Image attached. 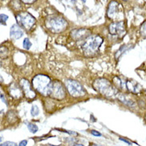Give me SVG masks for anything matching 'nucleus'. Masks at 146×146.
Masks as SVG:
<instances>
[{"label": "nucleus", "mask_w": 146, "mask_h": 146, "mask_svg": "<svg viewBox=\"0 0 146 146\" xmlns=\"http://www.w3.org/2000/svg\"><path fill=\"white\" fill-rule=\"evenodd\" d=\"M103 43V38L99 35H91L81 45L84 56L91 58L99 54V48Z\"/></svg>", "instance_id": "1"}, {"label": "nucleus", "mask_w": 146, "mask_h": 146, "mask_svg": "<svg viewBox=\"0 0 146 146\" xmlns=\"http://www.w3.org/2000/svg\"><path fill=\"white\" fill-rule=\"evenodd\" d=\"M92 87L98 93L107 99H112L116 97L118 93L117 89L113 86V84L104 78L95 80L93 82Z\"/></svg>", "instance_id": "2"}, {"label": "nucleus", "mask_w": 146, "mask_h": 146, "mask_svg": "<svg viewBox=\"0 0 146 146\" xmlns=\"http://www.w3.org/2000/svg\"><path fill=\"white\" fill-rule=\"evenodd\" d=\"M51 82V78L48 76L44 74H38L33 78L32 86L36 92L39 93L41 95L48 96V92Z\"/></svg>", "instance_id": "3"}, {"label": "nucleus", "mask_w": 146, "mask_h": 146, "mask_svg": "<svg viewBox=\"0 0 146 146\" xmlns=\"http://www.w3.org/2000/svg\"><path fill=\"white\" fill-rule=\"evenodd\" d=\"M47 29L52 33H60L64 32L68 27V22L65 18L60 15H52L48 17L45 22Z\"/></svg>", "instance_id": "4"}, {"label": "nucleus", "mask_w": 146, "mask_h": 146, "mask_svg": "<svg viewBox=\"0 0 146 146\" xmlns=\"http://www.w3.org/2000/svg\"><path fill=\"white\" fill-rule=\"evenodd\" d=\"M64 85L68 93L74 99H82L87 95V91L80 82L75 80H66Z\"/></svg>", "instance_id": "5"}, {"label": "nucleus", "mask_w": 146, "mask_h": 146, "mask_svg": "<svg viewBox=\"0 0 146 146\" xmlns=\"http://www.w3.org/2000/svg\"><path fill=\"white\" fill-rule=\"evenodd\" d=\"M67 89L65 85L60 80H52L48 92V96L56 100H64L67 97Z\"/></svg>", "instance_id": "6"}, {"label": "nucleus", "mask_w": 146, "mask_h": 146, "mask_svg": "<svg viewBox=\"0 0 146 146\" xmlns=\"http://www.w3.org/2000/svg\"><path fill=\"white\" fill-rule=\"evenodd\" d=\"M15 18L18 22V26H20L22 28L26 30L32 29V27L36 23L35 18L28 12H20L16 15Z\"/></svg>", "instance_id": "7"}, {"label": "nucleus", "mask_w": 146, "mask_h": 146, "mask_svg": "<svg viewBox=\"0 0 146 146\" xmlns=\"http://www.w3.org/2000/svg\"><path fill=\"white\" fill-rule=\"evenodd\" d=\"M109 33L113 36H117L119 37H123L126 33L125 23L123 21L111 23L108 27Z\"/></svg>", "instance_id": "8"}, {"label": "nucleus", "mask_w": 146, "mask_h": 146, "mask_svg": "<svg viewBox=\"0 0 146 146\" xmlns=\"http://www.w3.org/2000/svg\"><path fill=\"white\" fill-rule=\"evenodd\" d=\"M19 85L22 88L24 96L27 99H33L36 98V91L33 89V86L30 84L29 80H27L26 79H22L19 82Z\"/></svg>", "instance_id": "9"}, {"label": "nucleus", "mask_w": 146, "mask_h": 146, "mask_svg": "<svg viewBox=\"0 0 146 146\" xmlns=\"http://www.w3.org/2000/svg\"><path fill=\"white\" fill-rule=\"evenodd\" d=\"M70 35L75 41H82L91 36V31L88 29H76L71 32Z\"/></svg>", "instance_id": "10"}, {"label": "nucleus", "mask_w": 146, "mask_h": 146, "mask_svg": "<svg viewBox=\"0 0 146 146\" xmlns=\"http://www.w3.org/2000/svg\"><path fill=\"white\" fill-rule=\"evenodd\" d=\"M125 87L127 90L132 94H141L142 93L143 88L138 82L133 80H129L125 83Z\"/></svg>", "instance_id": "11"}, {"label": "nucleus", "mask_w": 146, "mask_h": 146, "mask_svg": "<svg viewBox=\"0 0 146 146\" xmlns=\"http://www.w3.org/2000/svg\"><path fill=\"white\" fill-rule=\"evenodd\" d=\"M8 91H9V95H11L13 99H19L24 95L20 85H18L15 83H13L10 85Z\"/></svg>", "instance_id": "12"}, {"label": "nucleus", "mask_w": 146, "mask_h": 146, "mask_svg": "<svg viewBox=\"0 0 146 146\" xmlns=\"http://www.w3.org/2000/svg\"><path fill=\"white\" fill-rule=\"evenodd\" d=\"M119 10V4L117 2L112 0L110 2L108 7H107V11H106V16L110 19H113L116 17V15L118 13Z\"/></svg>", "instance_id": "13"}, {"label": "nucleus", "mask_w": 146, "mask_h": 146, "mask_svg": "<svg viewBox=\"0 0 146 146\" xmlns=\"http://www.w3.org/2000/svg\"><path fill=\"white\" fill-rule=\"evenodd\" d=\"M117 98L121 102H122L124 105L129 106V107H134L137 105L136 102L132 99L131 97H129L127 94L125 93H121V92H118L116 95Z\"/></svg>", "instance_id": "14"}, {"label": "nucleus", "mask_w": 146, "mask_h": 146, "mask_svg": "<svg viewBox=\"0 0 146 146\" xmlns=\"http://www.w3.org/2000/svg\"><path fill=\"white\" fill-rule=\"evenodd\" d=\"M23 30L22 29V27L18 26V24H15L11 26V30H10V35L11 38L18 40L19 38H21L23 36Z\"/></svg>", "instance_id": "15"}, {"label": "nucleus", "mask_w": 146, "mask_h": 146, "mask_svg": "<svg viewBox=\"0 0 146 146\" xmlns=\"http://www.w3.org/2000/svg\"><path fill=\"white\" fill-rule=\"evenodd\" d=\"M132 47V45L130 44H125V45H122L121 47L118 49L116 52V54H115V59L116 60H118V59L120 58V56L121 55L123 54L124 52H125L126 51H128L129 49H130Z\"/></svg>", "instance_id": "16"}, {"label": "nucleus", "mask_w": 146, "mask_h": 146, "mask_svg": "<svg viewBox=\"0 0 146 146\" xmlns=\"http://www.w3.org/2000/svg\"><path fill=\"white\" fill-rule=\"evenodd\" d=\"M9 54H10V51L7 47H6V46L0 47V58L7 59L9 56Z\"/></svg>", "instance_id": "17"}, {"label": "nucleus", "mask_w": 146, "mask_h": 146, "mask_svg": "<svg viewBox=\"0 0 146 146\" xmlns=\"http://www.w3.org/2000/svg\"><path fill=\"white\" fill-rule=\"evenodd\" d=\"M30 113H31V115L33 116V117L37 116V115L39 114V113H40V110L38 108V106H36V105H33V106H32V108H31Z\"/></svg>", "instance_id": "18"}, {"label": "nucleus", "mask_w": 146, "mask_h": 146, "mask_svg": "<svg viewBox=\"0 0 146 146\" xmlns=\"http://www.w3.org/2000/svg\"><path fill=\"white\" fill-rule=\"evenodd\" d=\"M27 127L29 129V130L32 133H35L36 132L38 131V127H37V125L35 124H33V123H29V124L27 125Z\"/></svg>", "instance_id": "19"}, {"label": "nucleus", "mask_w": 146, "mask_h": 146, "mask_svg": "<svg viewBox=\"0 0 146 146\" xmlns=\"http://www.w3.org/2000/svg\"><path fill=\"white\" fill-rule=\"evenodd\" d=\"M32 46V43L30 42V40H29V38H25L24 40H23V48H25V49H27V50H29V48H31Z\"/></svg>", "instance_id": "20"}, {"label": "nucleus", "mask_w": 146, "mask_h": 146, "mask_svg": "<svg viewBox=\"0 0 146 146\" xmlns=\"http://www.w3.org/2000/svg\"><path fill=\"white\" fill-rule=\"evenodd\" d=\"M9 18L7 15H0V23L2 25H6V22L7 21V19Z\"/></svg>", "instance_id": "21"}, {"label": "nucleus", "mask_w": 146, "mask_h": 146, "mask_svg": "<svg viewBox=\"0 0 146 146\" xmlns=\"http://www.w3.org/2000/svg\"><path fill=\"white\" fill-rule=\"evenodd\" d=\"M140 31H141V33L142 36H146V22H144L141 25Z\"/></svg>", "instance_id": "22"}, {"label": "nucleus", "mask_w": 146, "mask_h": 146, "mask_svg": "<svg viewBox=\"0 0 146 146\" xmlns=\"http://www.w3.org/2000/svg\"><path fill=\"white\" fill-rule=\"evenodd\" d=\"M0 146H18V145L16 143L12 142V141H7V142L1 144Z\"/></svg>", "instance_id": "23"}, {"label": "nucleus", "mask_w": 146, "mask_h": 146, "mask_svg": "<svg viewBox=\"0 0 146 146\" xmlns=\"http://www.w3.org/2000/svg\"><path fill=\"white\" fill-rule=\"evenodd\" d=\"M91 134H92L93 136H95V137H102V134H101L99 132L96 131V130H94V129H93V130H91Z\"/></svg>", "instance_id": "24"}, {"label": "nucleus", "mask_w": 146, "mask_h": 146, "mask_svg": "<svg viewBox=\"0 0 146 146\" xmlns=\"http://www.w3.org/2000/svg\"><path fill=\"white\" fill-rule=\"evenodd\" d=\"M36 0H21V2L26 4H32L35 2Z\"/></svg>", "instance_id": "25"}, {"label": "nucleus", "mask_w": 146, "mask_h": 146, "mask_svg": "<svg viewBox=\"0 0 146 146\" xmlns=\"http://www.w3.org/2000/svg\"><path fill=\"white\" fill-rule=\"evenodd\" d=\"M27 145V141L26 140H23L21 142L19 143V146H26Z\"/></svg>", "instance_id": "26"}, {"label": "nucleus", "mask_w": 146, "mask_h": 146, "mask_svg": "<svg viewBox=\"0 0 146 146\" xmlns=\"http://www.w3.org/2000/svg\"><path fill=\"white\" fill-rule=\"evenodd\" d=\"M121 141H124V142H125L126 144H128V145H133V143L131 142V141H129L128 140H126V139H124V138H120Z\"/></svg>", "instance_id": "27"}, {"label": "nucleus", "mask_w": 146, "mask_h": 146, "mask_svg": "<svg viewBox=\"0 0 146 146\" xmlns=\"http://www.w3.org/2000/svg\"><path fill=\"white\" fill-rule=\"evenodd\" d=\"M2 83H3V78L0 75V84H2Z\"/></svg>", "instance_id": "28"}, {"label": "nucleus", "mask_w": 146, "mask_h": 146, "mask_svg": "<svg viewBox=\"0 0 146 146\" xmlns=\"http://www.w3.org/2000/svg\"><path fill=\"white\" fill-rule=\"evenodd\" d=\"M74 146H84V145H82V144H75Z\"/></svg>", "instance_id": "29"}, {"label": "nucleus", "mask_w": 146, "mask_h": 146, "mask_svg": "<svg viewBox=\"0 0 146 146\" xmlns=\"http://www.w3.org/2000/svg\"><path fill=\"white\" fill-rule=\"evenodd\" d=\"M145 120L146 121V113H145Z\"/></svg>", "instance_id": "30"}, {"label": "nucleus", "mask_w": 146, "mask_h": 146, "mask_svg": "<svg viewBox=\"0 0 146 146\" xmlns=\"http://www.w3.org/2000/svg\"><path fill=\"white\" fill-rule=\"evenodd\" d=\"M2 141V137H0V142Z\"/></svg>", "instance_id": "31"}, {"label": "nucleus", "mask_w": 146, "mask_h": 146, "mask_svg": "<svg viewBox=\"0 0 146 146\" xmlns=\"http://www.w3.org/2000/svg\"><path fill=\"white\" fill-rule=\"evenodd\" d=\"M124 1H127V0H124Z\"/></svg>", "instance_id": "32"}]
</instances>
